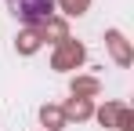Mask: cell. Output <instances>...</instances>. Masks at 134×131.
<instances>
[{"label": "cell", "mask_w": 134, "mask_h": 131, "mask_svg": "<svg viewBox=\"0 0 134 131\" xmlns=\"http://www.w3.org/2000/svg\"><path fill=\"white\" fill-rule=\"evenodd\" d=\"M11 11L18 15L22 22H44L51 11H54V0H11Z\"/></svg>", "instance_id": "obj_1"}]
</instances>
